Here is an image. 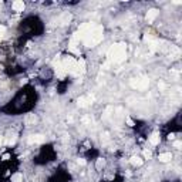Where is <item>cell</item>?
I'll list each match as a JSON object with an SVG mask.
<instances>
[{"label":"cell","instance_id":"obj_1","mask_svg":"<svg viewBox=\"0 0 182 182\" xmlns=\"http://www.w3.org/2000/svg\"><path fill=\"white\" fill-rule=\"evenodd\" d=\"M103 27L94 23H85L83 24L78 32L75 33L80 41H83L87 47H94L95 44H98L103 40Z\"/></svg>","mask_w":182,"mask_h":182},{"label":"cell","instance_id":"obj_2","mask_svg":"<svg viewBox=\"0 0 182 182\" xmlns=\"http://www.w3.org/2000/svg\"><path fill=\"white\" fill-rule=\"evenodd\" d=\"M127 58V47L125 44H114L108 50V63H122Z\"/></svg>","mask_w":182,"mask_h":182},{"label":"cell","instance_id":"obj_3","mask_svg":"<svg viewBox=\"0 0 182 182\" xmlns=\"http://www.w3.org/2000/svg\"><path fill=\"white\" fill-rule=\"evenodd\" d=\"M60 61H61V66H63V69H64L66 73L75 74V75L78 74V71H77V61L74 60L73 57H64Z\"/></svg>","mask_w":182,"mask_h":182},{"label":"cell","instance_id":"obj_4","mask_svg":"<svg viewBox=\"0 0 182 182\" xmlns=\"http://www.w3.org/2000/svg\"><path fill=\"white\" fill-rule=\"evenodd\" d=\"M130 84H131L132 88L142 91V90H146V88H148V85H149V80H146V78H132Z\"/></svg>","mask_w":182,"mask_h":182},{"label":"cell","instance_id":"obj_5","mask_svg":"<svg viewBox=\"0 0 182 182\" xmlns=\"http://www.w3.org/2000/svg\"><path fill=\"white\" fill-rule=\"evenodd\" d=\"M158 13H159V11H158L156 9H151V10H148V13H146V16H145L146 23H152V21L156 19Z\"/></svg>","mask_w":182,"mask_h":182},{"label":"cell","instance_id":"obj_6","mask_svg":"<svg viewBox=\"0 0 182 182\" xmlns=\"http://www.w3.org/2000/svg\"><path fill=\"white\" fill-rule=\"evenodd\" d=\"M27 141L30 144H41V142H44V137L41 134H34V135H30Z\"/></svg>","mask_w":182,"mask_h":182},{"label":"cell","instance_id":"obj_7","mask_svg":"<svg viewBox=\"0 0 182 182\" xmlns=\"http://www.w3.org/2000/svg\"><path fill=\"white\" fill-rule=\"evenodd\" d=\"M54 69H56L57 75H58L60 78H63V77H64L66 71H64V69H63V66H61V61H60V60H56V61H54Z\"/></svg>","mask_w":182,"mask_h":182},{"label":"cell","instance_id":"obj_8","mask_svg":"<svg viewBox=\"0 0 182 182\" xmlns=\"http://www.w3.org/2000/svg\"><path fill=\"white\" fill-rule=\"evenodd\" d=\"M11 7H13L14 11H23L24 10V3L21 0H16V1H13Z\"/></svg>","mask_w":182,"mask_h":182},{"label":"cell","instance_id":"obj_9","mask_svg":"<svg viewBox=\"0 0 182 182\" xmlns=\"http://www.w3.org/2000/svg\"><path fill=\"white\" fill-rule=\"evenodd\" d=\"M70 20H71V14H70V13H64L61 17H58V20H57V21H58V24L64 26V24H67Z\"/></svg>","mask_w":182,"mask_h":182},{"label":"cell","instance_id":"obj_10","mask_svg":"<svg viewBox=\"0 0 182 182\" xmlns=\"http://www.w3.org/2000/svg\"><path fill=\"white\" fill-rule=\"evenodd\" d=\"M77 71H78V74L85 73V61H84V58H80L77 61Z\"/></svg>","mask_w":182,"mask_h":182},{"label":"cell","instance_id":"obj_11","mask_svg":"<svg viewBox=\"0 0 182 182\" xmlns=\"http://www.w3.org/2000/svg\"><path fill=\"white\" fill-rule=\"evenodd\" d=\"M158 159H159L161 162H169V161L172 159V154H171V152H164V154H161V155L158 156Z\"/></svg>","mask_w":182,"mask_h":182},{"label":"cell","instance_id":"obj_12","mask_svg":"<svg viewBox=\"0 0 182 182\" xmlns=\"http://www.w3.org/2000/svg\"><path fill=\"white\" fill-rule=\"evenodd\" d=\"M149 144L151 145H158L159 144V135L156 132H154L151 137H149Z\"/></svg>","mask_w":182,"mask_h":182},{"label":"cell","instance_id":"obj_13","mask_svg":"<svg viewBox=\"0 0 182 182\" xmlns=\"http://www.w3.org/2000/svg\"><path fill=\"white\" fill-rule=\"evenodd\" d=\"M130 162H131V164H132L134 167H141L144 161H142V159H141L140 156H132V158L130 159Z\"/></svg>","mask_w":182,"mask_h":182},{"label":"cell","instance_id":"obj_14","mask_svg":"<svg viewBox=\"0 0 182 182\" xmlns=\"http://www.w3.org/2000/svg\"><path fill=\"white\" fill-rule=\"evenodd\" d=\"M77 104H78V107H81V108H84V107H87L90 103H88V100L85 98V97H81V98H78V101H77Z\"/></svg>","mask_w":182,"mask_h":182},{"label":"cell","instance_id":"obj_15","mask_svg":"<svg viewBox=\"0 0 182 182\" xmlns=\"http://www.w3.org/2000/svg\"><path fill=\"white\" fill-rule=\"evenodd\" d=\"M36 121H37V117L34 115V114H30V115H27V117H26V124H27V125L34 124Z\"/></svg>","mask_w":182,"mask_h":182},{"label":"cell","instance_id":"obj_16","mask_svg":"<svg viewBox=\"0 0 182 182\" xmlns=\"http://www.w3.org/2000/svg\"><path fill=\"white\" fill-rule=\"evenodd\" d=\"M11 182H23V175H21L20 172L11 175Z\"/></svg>","mask_w":182,"mask_h":182},{"label":"cell","instance_id":"obj_17","mask_svg":"<svg viewBox=\"0 0 182 182\" xmlns=\"http://www.w3.org/2000/svg\"><path fill=\"white\" fill-rule=\"evenodd\" d=\"M171 57L172 58H178L179 57V48L178 47H171Z\"/></svg>","mask_w":182,"mask_h":182},{"label":"cell","instance_id":"obj_18","mask_svg":"<svg viewBox=\"0 0 182 182\" xmlns=\"http://www.w3.org/2000/svg\"><path fill=\"white\" fill-rule=\"evenodd\" d=\"M104 164H105V161H104L103 158H100V159H97V164H95V167H97V169H101V168L104 167Z\"/></svg>","mask_w":182,"mask_h":182},{"label":"cell","instance_id":"obj_19","mask_svg":"<svg viewBox=\"0 0 182 182\" xmlns=\"http://www.w3.org/2000/svg\"><path fill=\"white\" fill-rule=\"evenodd\" d=\"M112 111H114V108H112L111 105H108V107H107V109H105V112H104V118H108L109 115H111V112H112Z\"/></svg>","mask_w":182,"mask_h":182},{"label":"cell","instance_id":"obj_20","mask_svg":"<svg viewBox=\"0 0 182 182\" xmlns=\"http://www.w3.org/2000/svg\"><path fill=\"white\" fill-rule=\"evenodd\" d=\"M142 154H144V158H145V159H151V158H152V152L148 151V149H144Z\"/></svg>","mask_w":182,"mask_h":182},{"label":"cell","instance_id":"obj_21","mask_svg":"<svg viewBox=\"0 0 182 182\" xmlns=\"http://www.w3.org/2000/svg\"><path fill=\"white\" fill-rule=\"evenodd\" d=\"M108 140H109V137H108V134L105 132V134H104V137H101V142H103V144H107V142H108Z\"/></svg>","mask_w":182,"mask_h":182},{"label":"cell","instance_id":"obj_22","mask_svg":"<svg viewBox=\"0 0 182 182\" xmlns=\"http://www.w3.org/2000/svg\"><path fill=\"white\" fill-rule=\"evenodd\" d=\"M4 33H6V27L4 26H0V38H3Z\"/></svg>","mask_w":182,"mask_h":182},{"label":"cell","instance_id":"obj_23","mask_svg":"<svg viewBox=\"0 0 182 182\" xmlns=\"http://www.w3.org/2000/svg\"><path fill=\"white\" fill-rule=\"evenodd\" d=\"M125 121H127V124H128L130 127H134V121H132L130 117H127V118H125Z\"/></svg>","mask_w":182,"mask_h":182},{"label":"cell","instance_id":"obj_24","mask_svg":"<svg viewBox=\"0 0 182 182\" xmlns=\"http://www.w3.org/2000/svg\"><path fill=\"white\" fill-rule=\"evenodd\" d=\"M174 146H175V148H177V149H181V146H182V142H181V141H175V142H174Z\"/></svg>","mask_w":182,"mask_h":182},{"label":"cell","instance_id":"obj_25","mask_svg":"<svg viewBox=\"0 0 182 182\" xmlns=\"http://www.w3.org/2000/svg\"><path fill=\"white\" fill-rule=\"evenodd\" d=\"M158 88H159L161 91H164V90H165V83H162V81H161V83L158 84Z\"/></svg>","mask_w":182,"mask_h":182},{"label":"cell","instance_id":"obj_26","mask_svg":"<svg viewBox=\"0 0 182 182\" xmlns=\"http://www.w3.org/2000/svg\"><path fill=\"white\" fill-rule=\"evenodd\" d=\"M77 162H78V165H85V161H84L83 158H80V159H77Z\"/></svg>","mask_w":182,"mask_h":182},{"label":"cell","instance_id":"obj_27","mask_svg":"<svg viewBox=\"0 0 182 182\" xmlns=\"http://www.w3.org/2000/svg\"><path fill=\"white\" fill-rule=\"evenodd\" d=\"M9 158H10V155H9V154H3V156H1V159H3V161H6V159H9Z\"/></svg>","mask_w":182,"mask_h":182},{"label":"cell","instance_id":"obj_28","mask_svg":"<svg viewBox=\"0 0 182 182\" xmlns=\"http://www.w3.org/2000/svg\"><path fill=\"white\" fill-rule=\"evenodd\" d=\"M0 144H1V137H0Z\"/></svg>","mask_w":182,"mask_h":182}]
</instances>
